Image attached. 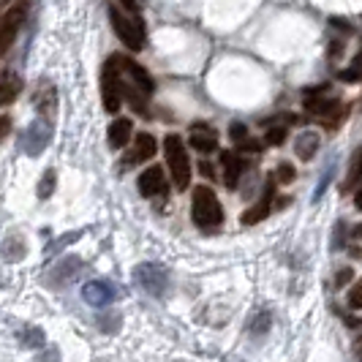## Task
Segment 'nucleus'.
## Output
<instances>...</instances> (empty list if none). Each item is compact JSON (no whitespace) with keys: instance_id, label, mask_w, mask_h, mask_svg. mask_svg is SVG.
I'll return each instance as SVG.
<instances>
[{"instance_id":"obj_15","label":"nucleus","mask_w":362,"mask_h":362,"mask_svg":"<svg viewBox=\"0 0 362 362\" xmlns=\"http://www.w3.org/2000/svg\"><path fill=\"white\" fill-rule=\"evenodd\" d=\"M319 145H322V139H319V134H316V131H303V134H297L294 153H297V158H300V161H310V158L319 153Z\"/></svg>"},{"instance_id":"obj_23","label":"nucleus","mask_w":362,"mask_h":362,"mask_svg":"<svg viewBox=\"0 0 362 362\" xmlns=\"http://www.w3.org/2000/svg\"><path fill=\"white\" fill-rule=\"evenodd\" d=\"M286 136H289L286 126H272V128H267V134H264V142H267V145L281 147L284 142H286Z\"/></svg>"},{"instance_id":"obj_25","label":"nucleus","mask_w":362,"mask_h":362,"mask_svg":"<svg viewBox=\"0 0 362 362\" xmlns=\"http://www.w3.org/2000/svg\"><path fill=\"white\" fill-rule=\"evenodd\" d=\"M54 191V172L49 169V172H44V177H41V185H38V197L41 199H49Z\"/></svg>"},{"instance_id":"obj_11","label":"nucleus","mask_w":362,"mask_h":362,"mask_svg":"<svg viewBox=\"0 0 362 362\" xmlns=\"http://www.w3.org/2000/svg\"><path fill=\"white\" fill-rule=\"evenodd\" d=\"M221 166H223V182H226V188H237L243 172L248 169V161H245L243 153L226 150V153H221Z\"/></svg>"},{"instance_id":"obj_34","label":"nucleus","mask_w":362,"mask_h":362,"mask_svg":"<svg viewBox=\"0 0 362 362\" xmlns=\"http://www.w3.org/2000/svg\"><path fill=\"white\" fill-rule=\"evenodd\" d=\"M120 6L126 8L128 14H136V11H139V6H142V0H120Z\"/></svg>"},{"instance_id":"obj_39","label":"nucleus","mask_w":362,"mask_h":362,"mask_svg":"<svg viewBox=\"0 0 362 362\" xmlns=\"http://www.w3.org/2000/svg\"><path fill=\"white\" fill-rule=\"evenodd\" d=\"M354 357L362 362V335L357 338V341H354Z\"/></svg>"},{"instance_id":"obj_24","label":"nucleus","mask_w":362,"mask_h":362,"mask_svg":"<svg viewBox=\"0 0 362 362\" xmlns=\"http://www.w3.org/2000/svg\"><path fill=\"white\" fill-rule=\"evenodd\" d=\"M346 52V44H344V38H332L329 44H327V60L329 63H335V60H341Z\"/></svg>"},{"instance_id":"obj_3","label":"nucleus","mask_w":362,"mask_h":362,"mask_svg":"<svg viewBox=\"0 0 362 362\" xmlns=\"http://www.w3.org/2000/svg\"><path fill=\"white\" fill-rule=\"evenodd\" d=\"M109 22L115 36L123 41V47H128L131 52L145 49V28L136 17H131L123 6H109Z\"/></svg>"},{"instance_id":"obj_12","label":"nucleus","mask_w":362,"mask_h":362,"mask_svg":"<svg viewBox=\"0 0 362 362\" xmlns=\"http://www.w3.org/2000/svg\"><path fill=\"white\" fill-rule=\"evenodd\" d=\"M156 150H158V145H156V136L142 131V134H136V136H134V150H131L126 158H123V163H126V166H134V163L150 161V158L156 156Z\"/></svg>"},{"instance_id":"obj_36","label":"nucleus","mask_w":362,"mask_h":362,"mask_svg":"<svg viewBox=\"0 0 362 362\" xmlns=\"http://www.w3.org/2000/svg\"><path fill=\"white\" fill-rule=\"evenodd\" d=\"M8 128H11V120H8L6 115H0V139L8 134Z\"/></svg>"},{"instance_id":"obj_19","label":"nucleus","mask_w":362,"mask_h":362,"mask_svg":"<svg viewBox=\"0 0 362 362\" xmlns=\"http://www.w3.org/2000/svg\"><path fill=\"white\" fill-rule=\"evenodd\" d=\"M47 139H49V131L41 126V123H36V126L25 134V150L30 156H38L44 150V145H47Z\"/></svg>"},{"instance_id":"obj_5","label":"nucleus","mask_w":362,"mask_h":362,"mask_svg":"<svg viewBox=\"0 0 362 362\" xmlns=\"http://www.w3.org/2000/svg\"><path fill=\"white\" fill-rule=\"evenodd\" d=\"M28 8H30L28 0H17V3L0 17V60L6 57V52L11 49V44L17 41L19 30H22V25H25V17H28Z\"/></svg>"},{"instance_id":"obj_18","label":"nucleus","mask_w":362,"mask_h":362,"mask_svg":"<svg viewBox=\"0 0 362 362\" xmlns=\"http://www.w3.org/2000/svg\"><path fill=\"white\" fill-rule=\"evenodd\" d=\"M19 90H22L19 76H14V74H0V107L11 104L19 95Z\"/></svg>"},{"instance_id":"obj_29","label":"nucleus","mask_w":362,"mask_h":362,"mask_svg":"<svg viewBox=\"0 0 362 362\" xmlns=\"http://www.w3.org/2000/svg\"><path fill=\"white\" fill-rule=\"evenodd\" d=\"M344 243H346V223L344 221H338V223H335V235H332L329 248H332V251H341V248H344Z\"/></svg>"},{"instance_id":"obj_10","label":"nucleus","mask_w":362,"mask_h":362,"mask_svg":"<svg viewBox=\"0 0 362 362\" xmlns=\"http://www.w3.org/2000/svg\"><path fill=\"white\" fill-rule=\"evenodd\" d=\"M115 297H117V294H115V286H112L109 281H88V284L82 286V300H85L88 305H93V308H104Z\"/></svg>"},{"instance_id":"obj_26","label":"nucleus","mask_w":362,"mask_h":362,"mask_svg":"<svg viewBox=\"0 0 362 362\" xmlns=\"http://www.w3.org/2000/svg\"><path fill=\"white\" fill-rule=\"evenodd\" d=\"M272 177H275V182H281V185H289V182L294 180V166H291V163H281V166L272 172Z\"/></svg>"},{"instance_id":"obj_1","label":"nucleus","mask_w":362,"mask_h":362,"mask_svg":"<svg viewBox=\"0 0 362 362\" xmlns=\"http://www.w3.org/2000/svg\"><path fill=\"white\" fill-rule=\"evenodd\" d=\"M191 218L199 229H218L223 223V207L210 185H197L191 194Z\"/></svg>"},{"instance_id":"obj_16","label":"nucleus","mask_w":362,"mask_h":362,"mask_svg":"<svg viewBox=\"0 0 362 362\" xmlns=\"http://www.w3.org/2000/svg\"><path fill=\"white\" fill-rule=\"evenodd\" d=\"M82 259L79 256H66L63 262H57V267H54L52 272V284H57V286H63V284H69L76 272L82 270Z\"/></svg>"},{"instance_id":"obj_22","label":"nucleus","mask_w":362,"mask_h":362,"mask_svg":"<svg viewBox=\"0 0 362 362\" xmlns=\"http://www.w3.org/2000/svg\"><path fill=\"white\" fill-rule=\"evenodd\" d=\"M270 327H272V313L264 308V310H259V313H254V319H251L248 329H251V335H267Z\"/></svg>"},{"instance_id":"obj_41","label":"nucleus","mask_w":362,"mask_h":362,"mask_svg":"<svg viewBox=\"0 0 362 362\" xmlns=\"http://www.w3.org/2000/svg\"><path fill=\"white\" fill-rule=\"evenodd\" d=\"M349 254H351V259H362V251H360V248H357V245H354V248H351Z\"/></svg>"},{"instance_id":"obj_37","label":"nucleus","mask_w":362,"mask_h":362,"mask_svg":"<svg viewBox=\"0 0 362 362\" xmlns=\"http://www.w3.org/2000/svg\"><path fill=\"white\" fill-rule=\"evenodd\" d=\"M36 362H57V349H52V351H47V354L36 357Z\"/></svg>"},{"instance_id":"obj_31","label":"nucleus","mask_w":362,"mask_h":362,"mask_svg":"<svg viewBox=\"0 0 362 362\" xmlns=\"http://www.w3.org/2000/svg\"><path fill=\"white\" fill-rule=\"evenodd\" d=\"M229 136L240 145L243 139H248V128L243 126V123H232V126H229Z\"/></svg>"},{"instance_id":"obj_17","label":"nucleus","mask_w":362,"mask_h":362,"mask_svg":"<svg viewBox=\"0 0 362 362\" xmlns=\"http://www.w3.org/2000/svg\"><path fill=\"white\" fill-rule=\"evenodd\" d=\"M362 182V145L354 150L351 163H349V172H346L344 182H341V194H351L357 185Z\"/></svg>"},{"instance_id":"obj_35","label":"nucleus","mask_w":362,"mask_h":362,"mask_svg":"<svg viewBox=\"0 0 362 362\" xmlns=\"http://www.w3.org/2000/svg\"><path fill=\"white\" fill-rule=\"evenodd\" d=\"M199 172H202V177H207V180H213V177H216V169H213V163H207V161L199 163Z\"/></svg>"},{"instance_id":"obj_20","label":"nucleus","mask_w":362,"mask_h":362,"mask_svg":"<svg viewBox=\"0 0 362 362\" xmlns=\"http://www.w3.org/2000/svg\"><path fill=\"white\" fill-rule=\"evenodd\" d=\"M25 254H28V248H25V240L19 235L8 237V240L3 243V259H6V262H22Z\"/></svg>"},{"instance_id":"obj_38","label":"nucleus","mask_w":362,"mask_h":362,"mask_svg":"<svg viewBox=\"0 0 362 362\" xmlns=\"http://www.w3.org/2000/svg\"><path fill=\"white\" fill-rule=\"evenodd\" d=\"M354 207H357V210H362V182L357 185V194H354Z\"/></svg>"},{"instance_id":"obj_14","label":"nucleus","mask_w":362,"mask_h":362,"mask_svg":"<svg viewBox=\"0 0 362 362\" xmlns=\"http://www.w3.org/2000/svg\"><path fill=\"white\" fill-rule=\"evenodd\" d=\"M107 139L112 150H123V147L134 139V123H131V117H117V120H112V126H109V131H107Z\"/></svg>"},{"instance_id":"obj_42","label":"nucleus","mask_w":362,"mask_h":362,"mask_svg":"<svg viewBox=\"0 0 362 362\" xmlns=\"http://www.w3.org/2000/svg\"><path fill=\"white\" fill-rule=\"evenodd\" d=\"M351 235H354V240H362V223L360 226H354V232H351Z\"/></svg>"},{"instance_id":"obj_21","label":"nucleus","mask_w":362,"mask_h":362,"mask_svg":"<svg viewBox=\"0 0 362 362\" xmlns=\"http://www.w3.org/2000/svg\"><path fill=\"white\" fill-rule=\"evenodd\" d=\"M36 107H38V112H41V115L47 117V120L52 117V115H54V107H57V95H54L52 88H44V90H41V95L36 98Z\"/></svg>"},{"instance_id":"obj_40","label":"nucleus","mask_w":362,"mask_h":362,"mask_svg":"<svg viewBox=\"0 0 362 362\" xmlns=\"http://www.w3.org/2000/svg\"><path fill=\"white\" fill-rule=\"evenodd\" d=\"M351 66H357V69H362V47H360V52H357V57H354V63Z\"/></svg>"},{"instance_id":"obj_7","label":"nucleus","mask_w":362,"mask_h":362,"mask_svg":"<svg viewBox=\"0 0 362 362\" xmlns=\"http://www.w3.org/2000/svg\"><path fill=\"white\" fill-rule=\"evenodd\" d=\"M115 57H117V66H120V74L126 76V82H131L136 90H142L145 95H153L156 82H153V76L147 74L145 66H139L134 57H123V54H115Z\"/></svg>"},{"instance_id":"obj_4","label":"nucleus","mask_w":362,"mask_h":362,"mask_svg":"<svg viewBox=\"0 0 362 362\" xmlns=\"http://www.w3.org/2000/svg\"><path fill=\"white\" fill-rule=\"evenodd\" d=\"M101 101H104V109L107 112H117L120 104H123V74H120V66H117V57L112 54L104 69H101Z\"/></svg>"},{"instance_id":"obj_9","label":"nucleus","mask_w":362,"mask_h":362,"mask_svg":"<svg viewBox=\"0 0 362 362\" xmlns=\"http://www.w3.org/2000/svg\"><path fill=\"white\" fill-rule=\"evenodd\" d=\"M188 142H191V147H194L197 153H202V156L216 153L218 131L213 126H207V123H194V126H191V134H188Z\"/></svg>"},{"instance_id":"obj_30","label":"nucleus","mask_w":362,"mask_h":362,"mask_svg":"<svg viewBox=\"0 0 362 362\" xmlns=\"http://www.w3.org/2000/svg\"><path fill=\"white\" fill-rule=\"evenodd\" d=\"M338 76H341V82H362V69L349 66L344 71H338Z\"/></svg>"},{"instance_id":"obj_28","label":"nucleus","mask_w":362,"mask_h":362,"mask_svg":"<svg viewBox=\"0 0 362 362\" xmlns=\"http://www.w3.org/2000/svg\"><path fill=\"white\" fill-rule=\"evenodd\" d=\"M349 308L362 310V278L349 289Z\"/></svg>"},{"instance_id":"obj_6","label":"nucleus","mask_w":362,"mask_h":362,"mask_svg":"<svg viewBox=\"0 0 362 362\" xmlns=\"http://www.w3.org/2000/svg\"><path fill=\"white\" fill-rule=\"evenodd\" d=\"M134 278L142 289L150 294V297H163L166 289H169V270L156 264V262H145L134 270Z\"/></svg>"},{"instance_id":"obj_27","label":"nucleus","mask_w":362,"mask_h":362,"mask_svg":"<svg viewBox=\"0 0 362 362\" xmlns=\"http://www.w3.org/2000/svg\"><path fill=\"white\" fill-rule=\"evenodd\" d=\"M22 344L30 346V349H38V346H44V329H38V327H33V329H25V338H22Z\"/></svg>"},{"instance_id":"obj_13","label":"nucleus","mask_w":362,"mask_h":362,"mask_svg":"<svg viewBox=\"0 0 362 362\" xmlns=\"http://www.w3.org/2000/svg\"><path fill=\"white\" fill-rule=\"evenodd\" d=\"M272 194H275V177H270L267 188H264V194H262V199L256 202L254 207H248V210L243 213V223H245V226H254V223H259V221H264V218L270 216Z\"/></svg>"},{"instance_id":"obj_2","label":"nucleus","mask_w":362,"mask_h":362,"mask_svg":"<svg viewBox=\"0 0 362 362\" xmlns=\"http://www.w3.org/2000/svg\"><path fill=\"white\" fill-rule=\"evenodd\" d=\"M163 158H166L169 175L175 180V188L185 191L188 182H191V158H188V147H185L180 134H166V139H163Z\"/></svg>"},{"instance_id":"obj_8","label":"nucleus","mask_w":362,"mask_h":362,"mask_svg":"<svg viewBox=\"0 0 362 362\" xmlns=\"http://www.w3.org/2000/svg\"><path fill=\"white\" fill-rule=\"evenodd\" d=\"M139 194L145 199H153V197H169V185H166V175H163L161 166H147L145 172L139 175Z\"/></svg>"},{"instance_id":"obj_33","label":"nucleus","mask_w":362,"mask_h":362,"mask_svg":"<svg viewBox=\"0 0 362 362\" xmlns=\"http://www.w3.org/2000/svg\"><path fill=\"white\" fill-rule=\"evenodd\" d=\"M351 275H354V272L349 270V267H344V270L335 275V286H338V289H341V286H346V284L351 281Z\"/></svg>"},{"instance_id":"obj_32","label":"nucleus","mask_w":362,"mask_h":362,"mask_svg":"<svg viewBox=\"0 0 362 362\" xmlns=\"http://www.w3.org/2000/svg\"><path fill=\"white\" fill-rule=\"evenodd\" d=\"M240 153H245V156H259V153H262V142L243 139V142H240Z\"/></svg>"}]
</instances>
